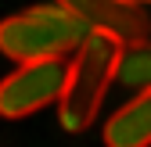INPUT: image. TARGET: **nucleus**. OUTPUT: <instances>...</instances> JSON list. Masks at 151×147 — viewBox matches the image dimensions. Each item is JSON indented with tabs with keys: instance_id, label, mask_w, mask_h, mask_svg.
Instances as JSON below:
<instances>
[{
	"instance_id": "1",
	"label": "nucleus",
	"mask_w": 151,
	"mask_h": 147,
	"mask_svg": "<svg viewBox=\"0 0 151 147\" xmlns=\"http://www.w3.org/2000/svg\"><path fill=\"white\" fill-rule=\"evenodd\" d=\"M122 43L108 32H86V40L76 47V58L65 72V86L58 97V122L68 133H83L93 126L101 111L108 86L115 83Z\"/></svg>"
},
{
	"instance_id": "2",
	"label": "nucleus",
	"mask_w": 151,
	"mask_h": 147,
	"mask_svg": "<svg viewBox=\"0 0 151 147\" xmlns=\"http://www.w3.org/2000/svg\"><path fill=\"white\" fill-rule=\"evenodd\" d=\"M86 25L61 4H40L0 22V54L18 65L65 58L86 40Z\"/></svg>"
},
{
	"instance_id": "3",
	"label": "nucleus",
	"mask_w": 151,
	"mask_h": 147,
	"mask_svg": "<svg viewBox=\"0 0 151 147\" xmlns=\"http://www.w3.org/2000/svg\"><path fill=\"white\" fill-rule=\"evenodd\" d=\"M68 65L61 58L25 61L7 79H0V118H25L47 104H58Z\"/></svg>"
},
{
	"instance_id": "4",
	"label": "nucleus",
	"mask_w": 151,
	"mask_h": 147,
	"mask_svg": "<svg viewBox=\"0 0 151 147\" xmlns=\"http://www.w3.org/2000/svg\"><path fill=\"white\" fill-rule=\"evenodd\" d=\"M68 14H76L90 32H108L119 43H140L147 40V14L129 0H54Z\"/></svg>"
},
{
	"instance_id": "5",
	"label": "nucleus",
	"mask_w": 151,
	"mask_h": 147,
	"mask_svg": "<svg viewBox=\"0 0 151 147\" xmlns=\"http://www.w3.org/2000/svg\"><path fill=\"white\" fill-rule=\"evenodd\" d=\"M104 147H151V90H140L104 122Z\"/></svg>"
},
{
	"instance_id": "6",
	"label": "nucleus",
	"mask_w": 151,
	"mask_h": 147,
	"mask_svg": "<svg viewBox=\"0 0 151 147\" xmlns=\"http://www.w3.org/2000/svg\"><path fill=\"white\" fill-rule=\"evenodd\" d=\"M115 79L129 90H151V40L126 43L115 65Z\"/></svg>"
},
{
	"instance_id": "7",
	"label": "nucleus",
	"mask_w": 151,
	"mask_h": 147,
	"mask_svg": "<svg viewBox=\"0 0 151 147\" xmlns=\"http://www.w3.org/2000/svg\"><path fill=\"white\" fill-rule=\"evenodd\" d=\"M129 4H137V7H140V4H151V0H129Z\"/></svg>"
}]
</instances>
